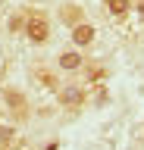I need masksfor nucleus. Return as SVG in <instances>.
<instances>
[{
	"mask_svg": "<svg viewBox=\"0 0 144 150\" xmlns=\"http://www.w3.org/2000/svg\"><path fill=\"white\" fill-rule=\"evenodd\" d=\"M25 38H28L31 44H44L50 38V22H47V16L44 13H28L25 16Z\"/></svg>",
	"mask_w": 144,
	"mask_h": 150,
	"instance_id": "f257e3e1",
	"label": "nucleus"
},
{
	"mask_svg": "<svg viewBox=\"0 0 144 150\" xmlns=\"http://www.w3.org/2000/svg\"><path fill=\"white\" fill-rule=\"evenodd\" d=\"M85 100H88V91L82 84H66V88H60V103H63L66 110H78Z\"/></svg>",
	"mask_w": 144,
	"mask_h": 150,
	"instance_id": "f03ea898",
	"label": "nucleus"
},
{
	"mask_svg": "<svg viewBox=\"0 0 144 150\" xmlns=\"http://www.w3.org/2000/svg\"><path fill=\"white\" fill-rule=\"evenodd\" d=\"M91 41H94V25L75 22V25H72V44H75V47H88Z\"/></svg>",
	"mask_w": 144,
	"mask_h": 150,
	"instance_id": "7ed1b4c3",
	"label": "nucleus"
},
{
	"mask_svg": "<svg viewBox=\"0 0 144 150\" xmlns=\"http://www.w3.org/2000/svg\"><path fill=\"white\" fill-rule=\"evenodd\" d=\"M60 69L63 72H78L82 66H85V59H82V53H75V50H66V53H60Z\"/></svg>",
	"mask_w": 144,
	"mask_h": 150,
	"instance_id": "20e7f679",
	"label": "nucleus"
},
{
	"mask_svg": "<svg viewBox=\"0 0 144 150\" xmlns=\"http://www.w3.org/2000/svg\"><path fill=\"white\" fill-rule=\"evenodd\" d=\"M104 6H106V13H110L113 19H122V16H128L132 0H104Z\"/></svg>",
	"mask_w": 144,
	"mask_h": 150,
	"instance_id": "39448f33",
	"label": "nucleus"
},
{
	"mask_svg": "<svg viewBox=\"0 0 144 150\" xmlns=\"http://www.w3.org/2000/svg\"><path fill=\"white\" fill-rule=\"evenodd\" d=\"M6 103H10V110H16V116H22V112H25V100H22V94L10 91V94H6Z\"/></svg>",
	"mask_w": 144,
	"mask_h": 150,
	"instance_id": "423d86ee",
	"label": "nucleus"
},
{
	"mask_svg": "<svg viewBox=\"0 0 144 150\" xmlns=\"http://www.w3.org/2000/svg\"><path fill=\"white\" fill-rule=\"evenodd\" d=\"M6 28H10L13 35H16V31H22V28H25V13H16V16H10Z\"/></svg>",
	"mask_w": 144,
	"mask_h": 150,
	"instance_id": "0eeeda50",
	"label": "nucleus"
},
{
	"mask_svg": "<svg viewBox=\"0 0 144 150\" xmlns=\"http://www.w3.org/2000/svg\"><path fill=\"white\" fill-rule=\"evenodd\" d=\"M13 138H16V134H13V128H10V125H0V144H10Z\"/></svg>",
	"mask_w": 144,
	"mask_h": 150,
	"instance_id": "6e6552de",
	"label": "nucleus"
},
{
	"mask_svg": "<svg viewBox=\"0 0 144 150\" xmlns=\"http://www.w3.org/2000/svg\"><path fill=\"white\" fill-rule=\"evenodd\" d=\"M138 16H144V0H141V3H138Z\"/></svg>",
	"mask_w": 144,
	"mask_h": 150,
	"instance_id": "1a4fd4ad",
	"label": "nucleus"
}]
</instances>
